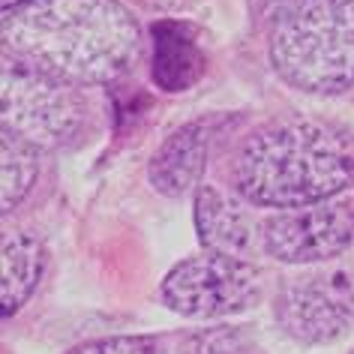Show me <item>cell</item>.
Masks as SVG:
<instances>
[{
  "label": "cell",
  "instance_id": "obj_9",
  "mask_svg": "<svg viewBox=\"0 0 354 354\" xmlns=\"http://www.w3.org/2000/svg\"><path fill=\"white\" fill-rule=\"evenodd\" d=\"M196 232L207 252L241 255L252 241L250 214L228 198L223 189L198 187L196 189Z\"/></svg>",
  "mask_w": 354,
  "mask_h": 354
},
{
  "label": "cell",
  "instance_id": "obj_7",
  "mask_svg": "<svg viewBox=\"0 0 354 354\" xmlns=\"http://www.w3.org/2000/svg\"><path fill=\"white\" fill-rule=\"evenodd\" d=\"M354 243V201L333 198L322 205L264 219L261 246L282 264H322L345 255Z\"/></svg>",
  "mask_w": 354,
  "mask_h": 354
},
{
  "label": "cell",
  "instance_id": "obj_6",
  "mask_svg": "<svg viewBox=\"0 0 354 354\" xmlns=\"http://www.w3.org/2000/svg\"><path fill=\"white\" fill-rule=\"evenodd\" d=\"M277 322L304 345L339 339L354 322V273L322 270L288 279L277 295Z\"/></svg>",
  "mask_w": 354,
  "mask_h": 354
},
{
  "label": "cell",
  "instance_id": "obj_11",
  "mask_svg": "<svg viewBox=\"0 0 354 354\" xmlns=\"http://www.w3.org/2000/svg\"><path fill=\"white\" fill-rule=\"evenodd\" d=\"M37 153L39 150H33L10 132H3V150H0V205H3V214H12L37 183Z\"/></svg>",
  "mask_w": 354,
  "mask_h": 354
},
{
  "label": "cell",
  "instance_id": "obj_4",
  "mask_svg": "<svg viewBox=\"0 0 354 354\" xmlns=\"http://www.w3.org/2000/svg\"><path fill=\"white\" fill-rule=\"evenodd\" d=\"M84 123L87 100L75 84L15 57L3 60V132L33 150H60L82 136Z\"/></svg>",
  "mask_w": 354,
  "mask_h": 354
},
{
  "label": "cell",
  "instance_id": "obj_5",
  "mask_svg": "<svg viewBox=\"0 0 354 354\" xmlns=\"http://www.w3.org/2000/svg\"><path fill=\"white\" fill-rule=\"evenodd\" d=\"M261 297V270L241 255L205 252L174 264L162 279V300L187 318H223L252 309Z\"/></svg>",
  "mask_w": 354,
  "mask_h": 354
},
{
  "label": "cell",
  "instance_id": "obj_13",
  "mask_svg": "<svg viewBox=\"0 0 354 354\" xmlns=\"http://www.w3.org/2000/svg\"><path fill=\"white\" fill-rule=\"evenodd\" d=\"M21 3H30V0H3V12H10V10H15V6H21Z\"/></svg>",
  "mask_w": 354,
  "mask_h": 354
},
{
  "label": "cell",
  "instance_id": "obj_8",
  "mask_svg": "<svg viewBox=\"0 0 354 354\" xmlns=\"http://www.w3.org/2000/svg\"><path fill=\"white\" fill-rule=\"evenodd\" d=\"M207 162V129L205 123H187L162 141L147 165V177L156 192L168 198H180L196 189Z\"/></svg>",
  "mask_w": 354,
  "mask_h": 354
},
{
  "label": "cell",
  "instance_id": "obj_2",
  "mask_svg": "<svg viewBox=\"0 0 354 354\" xmlns=\"http://www.w3.org/2000/svg\"><path fill=\"white\" fill-rule=\"evenodd\" d=\"M243 201L297 210L333 201L354 183V132L322 118L264 123L234 159Z\"/></svg>",
  "mask_w": 354,
  "mask_h": 354
},
{
  "label": "cell",
  "instance_id": "obj_1",
  "mask_svg": "<svg viewBox=\"0 0 354 354\" xmlns=\"http://www.w3.org/2000/svg\"><path fill=\"white\" fill-rule=\"evenodd\" d=\"M3 48L66 84H109L136 64L141 30L118 0H30L3 12Z\"/></svg>",
  "mask_w": 354,
  "mask_h": 354
},
{
  "label": "cell",
  "instance_id": "obj_12",
  "mask_svg": "<svg viewBox=\"0 0 354 354\" xmlns=\"http://www.w3.org/2000/svg\"><path fill=\"white\" fill-rule=\"evenodd\" d=\"M69 354H165V351L153 336H111V339L84 342Z\"/></svg>",
  "mask_w": 354,
  "mask_h": 354
},
{
  "label": "cell",
  "instance_id": "obj_10",
  "mask_svg": "<svg viewBox=\"0 0 354 354\" xmlns=\"http://www.w3.org/2000/svg\"><path fill=\"white\" fill-rule=\"evenodd\" d=\"M46 270V246L30 232H10L3 237V315L10 318L28 304Z\"/></svg>",
  "mask_w": 354,
  "mask_h": 354
},
{
  "label": "cell",
  "instance_id": "obj_3",
  "mask_svg": "<svg viewBox=\"0 0 354 354\" xmlns=\"http://www.w3.org/2000/svg\"><path fill=\"white\" fill-rule=\"evenodd\" d=\"M270 64L295 91L333 96L354 87V0H291L270 28Z\"/></svg>",
  "mask_w": 354,
  "mask_h": 354
}]
</instances>
